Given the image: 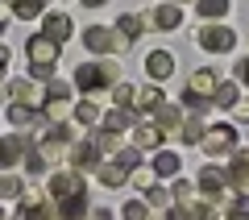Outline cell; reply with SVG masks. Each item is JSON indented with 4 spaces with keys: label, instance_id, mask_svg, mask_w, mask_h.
Segmentation results:
<instances>
[{
    "label": "cell",
    "instance_id": "1",
    "mask_svg": "<svg viewBox=\"0 0 249 220\" xmlns=\"http://www.w3.org/2000/svg\"><path fill=\"white\" fill-rule=\"evenodd\" d=\"M25 54H29V71H34V79H50L54 75V62H58V42L46 34H34L25 42Z\"/></svg>",
    "mask_w": 249,
    "mask_h": 220
},
{
    "label": "cell",
    "instance_id": "2",
    "mask_svg": "<svg viewBox=\"0 0 249 220\" xmlns=\"http://www.w3.org/2000/svg\"><path fill=\"white\" fill-rule=\"evenodd\" d=\"M116 75H121L116 62H79L75 83H79L83 92H104V88H116Z\"/></svg>",
    "mask_w": 249,
    "mask_h": 220
},
{
    "label": "cell",
    "instance_id": "3",
    "mask_svg": "<svg viewBox=\"0 0 249 220\" xmlns=\"http://www.w3.org/2000/svg\"><path fill=\"white\" fill-rule=\"evenodd\" d=\"M196 42L204 46V50L224 54V50H232V46H237V34H232L229 25H199V29H196Z\"/></svg>",
    "mask_w": 249,
    "mask_h": 220
},
{
    "label": "cell",
    "instance_id": "4",
    "mask_svg": "<svg viewBox=\"0 0 249 220\" xmlns=\"http://www.w3.org/2000/svg\"><path fill=\"white\" fill-rule=\"evenodd\" d=\"M21 216L25 220H58V208L50 203V191H25L21 195Z\"/></svg>",
    "mask_w": 249,
    "mask_h": 220
},
{
    "label": "cell",
    "instance_id": "5",
    "mask_svg": "<svg viewBox=\"0 0 249 220\" xmlns=\"http://www.w3.org/2000/svg\"><path fill=\"white\" fill-rule=\"evenodd\" d=\"M83 46H88L91 54H121L124 42L116 37V29H104V25H91L88 34H83Z\"/></svg>",
    "mask_w": 249,
    "mask_h": 220
},
{
    "label": "cell",
    "instance_id": "6",
    "mask_svg": "<svg viewBox=\"0 0 249 220\" xmlns=\"http://www.w3.org/2000/svg\"><path fill=\"white\" fill-rule=\"evenodd\" d=\"M204 154H232L237 150V129L232 125H216V129H208L204 133Z\"/></svg>",
    "mask_w": 249,
    "mask_h": 220
},
{
    "label": "cell",
    "instance_id": "7",
    "mask_svg": "<svg viewBox=\"0 0 249 220\" xmlns=\"http://www.w3.org/2000/svg\"><path fill=\"white\" fill-rule=\"evenodd\" d=\"M100 146H91V141H79V146H71V166L79 170V175H96L100 170Z\"/></svg>",
    "mask_w": 249,
    "mask_h": 220
},
{
    "label": "cell",
    "instance_id": "8",
    "mask_svg": "<svg viewBox=\"0 0 249 220\" xmlns=\"http://www.w3.org/2000/svg\"><path fill=\"white\" fill-rule=\"evenodd\" d=\"M13 100L25 104V108H46V104H50V92L37 88L34 79H17V83H13Z\"/></svg>",
    "mask_w": 249,
    "mask_h": 220
},
{
    "label": "cell",
    "instance_id": "9",
    "mask_svg": "<svg viewBox=\"0 0 249 220\" xmlns=\"http://www.w3.org/2000/svg\"><path fill=\"white\" fill-rule=\"evenodd\" d=\"M83 191V175L79 170H54L50 175V200H67V195Z\"/></svg>",
    "mask_w": 249,
    "mask_h": 220
},
{
    "label": "cell",
    "instance_id": "10",
    "mask_svg": "<svg viewBox=\"0 0 249 220\" xmlns=\"http://www.w3.org/2000/svg\"><path fill=\"white\" fill-rule=\"evenodd\" d=\"M145 75H150V79H170V75H175V54L170 50H150L145 54Z\"/></svg>",
    "mask_w": 249,
    "mask_h": 220
},
{
    "label": "cell",
    "instance_id": "11",
    "mask_svg": "<svg viewBox=\"0 0 249 220\" xmlns=\"http://www.w3.org/2000/svg\"><path fill=\"white\" fill-rule=\"evenodd\" d=\"M216 88H220V83H216V71L212 67H199L196 75H191V83H187V92H196V96L212 100V104H216Z\"/></svg>",
    "mask_w": 249,
    "mask_h": 220
},
{
    "label": "cell",
    "instance_id": "12",
    "mask_svg": "<svg viewBox=\"0 0 249 220\" xmlns=\"http://www.w3.org/2000/svg\"><path fill=\"white\" fill-rule=\"evenodd\" d=\"M129 170H133V166H129V162H121V158H116V162H100L96 179H100L104 187H124V183H129Z\"/></svg>",
    "mask_w": 249,
    "mask_h": 220
},
{
    "label": "cell",
    "instance_id": "13",
    "mask_svg": "<svg viewBox=\"0 0 249 220\" xmlns=\"http://www.w3.org/2000/svg\"><path fill=\"white\" fill-rule=\"evenodd\" d=\"M25 154H29V141L25 137H4V141H0V170L17 166V158H25Z\"/></svg>",
    "mask_w": 249,
    "mask_h": 220
},
{
    "label": "cell",
    "instance_id": "14",
    "mask_svg": "<svg viewBox=\"0 0 249 220\" xmlns=\"http://www.w3.org/2000/svg\"><path fill=\"white\" fill-rule=\"evenodd\" d=\"M178 21H183V9H178V4H158V9L150 13V25L162 29V34H166V29H178Z\"/></svg>",
    "mask_w": 249,
    "mask_h": 220
},
{
    "label": "cell",
    "instance_id": "15",
    "mask_svg": "<svg viewBox=\"0 0 249 220\" xmlns=\"http://www.w3.org/2000/svg\"><path fill=\"white\" fill-rule=\"evenodd\" d=\"M162 137H166L162 125H137V129H133V146H137V150H158Z\"/></svg>",
    "mask_w": 249,
    "mask_h": 220
},
{
    "label": "cell",
    "instance_id": "16",
    "mask_svg": "<svg viewBox=\"0 0 249 220\" xmlns=\"http://www.w3.org/2000/svg\"><path fill=\"white\" fill-rule=\"evenodd\" d=\"M42 34L46 37H54V42H67V37H71V17H62V13H50V17L42 21Z\"/></svg>",
    "mask_w": 249,
    "mask_h": 220
},
{
    "label": "cell",
    "instance_id": "17",
    "mask_svg": "<svg viewBox=\"0 0 249 220\" xmlns=\"http://www.w3.org/2000/svg\"><path fill=\"white\" fill-rule=\"evenodd\" d=\"M83 212H88V195H83V191L58 200V220H83Z\"/></svg>",
    "mask_w": 249,
    "mask_h": 220
},
{
    "label": "cell",
    "instance_id": "18",
    "mask_svg": "<svg viewBox=\"0 0 249 220\" xmlns=\"http://www.w3.org/2000/svg\"><path fill=\"white\" fill-rule=\"evenodd\" d=\"M229 179H232V187H249V154H245V150H232Z\"/></svg>",
    "mask_w": 249,
    "mask_h": 220
},
{
    "label": "cell",
    "instance_id": "19",
    "mask_svg": "<svg viewBox=\"0 0 249 220\" xmlns=\"http://www.w3.org/2000/svg\"><path fill=\"white\" fill-rule=\"evenodd\" d=\"M116 29H121V34H116V37H121V42L129 46V42H133V37H137V34H142V29H145V21L137 17V13H124V17L116 21Z\"/></svg>",
    "mask_w": 249,
    "mask_h": 220
},
{
    "label": "cell",
    "instance_id": "20",
    "mask_svg": "<svg viewBox=\"0 0 249 220\" xmlns=\"http://www.w3.org/2000/svg\"><path fill=\"white\" fill-rule=\"evenodd\" d=\"M162 104V92L158 88H133V108L137 112H150V108Z\"/></svg>",
    "mask_w": 249,
    "mask_h": 220
},
{
    "label": "cell",
    "instance_id": "21",
    "mask_svg": "<svg viewBox=\"0 0 249 220\" xmlns=\"http://www.w3.org/2000/svg\"><path fill=\"white\" fill-rule=\"evenodd\" d=\"M178 170H183V158H178V154H158V158H154V175L170 179V175H178Z\"/></svg>",
    "mask_w": 249,
    "mask_h": 220
},
{
    "label": "cell",
    "instance_id": "22",
    "mask_svg": "<svg viewBox=\"0 0 249 220\" xmlns=\"http://www.w3.org/2000/svg\"><path fill=\"white\" fill-rule=\"evenodd\" d=\"M178 116H183V104H158V116L154 121L170 133V129H178Z\"/></svg>",
    "mask_w": 249,
    "mask_h": 220
},
{
    "label": "cell",
    "instance_id": "23",
    "mask_svg": "<svg viewBox=\"0 0 249 220\" xmlns=\"http://www.w3.org/2000/svg\"><path fill=\"white\" fill-rule=\"evenodd\" d=\"M104 129H112V133H121V129H133V112H129V108H112V112L104 116Z\"/></svg>",
    "mask_w": 249,
    "mask_h": 220
},
{
    "label": "cell",
    "instance_id": "24",
    "mask_svg": "<svg viewBox=\"0 0 249 220\" xmlns=\"http://www.w3.org/2000/svg\"><path fill=\"white\" fill-rule=\"evenodd\" d=\"M42 9H46V0H13V13H17L21 21H34V17H42Z\"/></svg>",
    "mask_w": 249,
    "mask_h": 220
},
{
    "label": "cell",
    "instance_id": "25",
    "mask_svg": "<svg viewBox=\"0 0 249 220\" xmlns=\"http://www.w3.org/2000/svg\"><path fill=\"white\" fill-rule=\"evenodd\" d=\"M25 195V183L17 175H0V200H21Z\"/></svg>",
    "mask_w": 249,
    "mask_h": 220
},
{
    "label": "cell",
    "instance_id": "26",
    "mask_svg": "<svg viewBox=\"0 0 249 220\" xmlns=\"http://www.w3.org/2000/svg\"><path fill=\"white\" fill-rule=\"evenodd\" d=\"M34 112H37V108H25V104H17V100H13V104H9V121H13V129H29Z\"/></svg>",
    "mask_w": 249,
    "mask_h": 220
},
{
    "label": "cell",
    "instance_id": "27",
    "mask_svg": "<svg viewBox=\"0 0 249 220\" xmlns=\"http://www.w3.org/2000/svg\"><path fill=\"white\" fill-rule=\"evenodd\" d=\"M75 121H79V125H96L100 121V108L91 104V100H79V104H75Z\"/></svg>",
    "mask_w": 249,
    "mask_h": 220
},
{
    "label": "cell",
    "instance_id": "28",
    "mask_svg": "<svg viewBox=\"0 0 249 220\" xmlns=\"http://www.w3.org/2000/svg\"><path fill=\"white\" fill-rule=\"evenodd\" d=\"M145 200H150V208H170L175 195H170L166 187H145Z\"/></svg>",
    "mask_w": 249,
    "mask_h": 220
},
{
    "label": "cell",
    "instance_id": "29",
    "mask_svg": "<svg viewBox=\"0 0 249 220\" xmlns=\"http://www.w3.org/2000/svg\"><path fill=\"white\" fill-rule=\"evenodd\" d=\"M224 13H229V0H199V17H224Z\"/></svg>",
    "mask_w": 249,
    "mask_h": 220
},
{
    "label": "cell",
    "instance_id": "30",
    "mask_svg": "<svg viewBox=\"0 0 249 220\" xmlns=\"http://www.w3.org/2000/svg\"><path fill=\"white\" fill-rule=\"evenodd\" d=\"M216 104L220 108H237V83H220V88H216Z\"/></svg>",
    "mask_w": 249,
    "mask_h": 220
},
{
    "label": "cell",
    "instance_id": "31",
    "mask_svg": "<svg viewBox=\"0 0 249 220\" xmlns=\"http://www.w3.org/2000/svg\"><path fill=\"white\" fill-rule=\"evenodd\" d=\"M112 100H116V108H133V83H116Z\"/></svg>",
    "mask_w": 249,
    "mask_h": 220
},
{
    "label": "cell",
    "instance_id": "32",
    "mask_svg": "<svg viewBox=\"0 0 249 220\" xmlns=\"http://www.w3.org/2000/svg\"><path fill=\"white\" fill-rule=\"evenodd\" d=\"M121 216H124V220H150V208H145L142 200H129V203H124V212H121Z\"/></svg>",
    "mask_w": 249,
    "mask_h": 220
},
{
    "label": "cell",
    "instance_id": "33",
    "mask_svg": "<svg viewBox=\"0 0 249 220\" xmlns=\"http://www.w3.org/2000/svg\"><path fill=\"white\" fill-rule=\"evenodd\" d=\"M224 212H229V216H249V195H232V200L229 203H224Z\"/></svg>",
    "mask_w": 249,
    "mask_h": 220
},
{
    "label": "cell",
    "instance_id": "34",
    "mask_svg": "<svg viewBox=\"0 0 249 220\" xmlns=\"http://www.w3.org/2000/svg\"><path fill=\"white\" fill-rule=\"evenodd\" d=\"M129 183H133V187H142V191H145V187H154V183H150V170H145L142 162H137V166L129 170Z\"/></svg>",
    "mask_w": 249,
    "mask_h": 220
},
{
    "label": "cell",
    "instance_id": "35",
    "mask_svg": "<svg viewBox=\"0 0 249 220\" xmlns=\"http://www.w3.org/2000/svg\"><path fill=\"white\" fill-rule=\"evenodd\" d=\"M204 125H199V121H191V125H183V141H204Z\"/></svg>",
    "mask_w": 249,
    "mask_h": 220
},
{
    "label": "cell",
    "instance_id": "36",
    "mask_svg": "<svg viewBox=\"0 0 249 220\" xmlns=\"http://www.w3.org/2000/svg\"><path fill=\"white\" fill-rule=\"evenodd\" d=\"M237 79H241V83H249V58H241V62H237Z\"/></svg>",
    "mask_w": 249,
    "mask_h": 220
},
{
    "label": "cell",
    "instance_id": "37",
    "mask_svg": "<svg viewBox=\"0 0 249 220\" xmlns=\"http://www.w3.org/2000/svg\"><path fill=\"white\" fill-rule=\"evenodd\" d=\"M237 121H249V100H237Z\"/></svg>",
    "mask_w": 249,
    "mask_h": 220
},
{
    "label": "cell",
    "instance_id": "38",
    "mask_svg": "<svg viewBox=\"0 0 249 220\" xmlns=\"http://www.w3.org/2000/svg\"><path fill=\"white\" fill-rule=\"evenodd\" d=\"M88 220H112V212H108V208H91Z\"/></svg>",
    "mask_w": 249,
    "mask_h": 220
},
{
    "label": "cell",
    "instance_id": "39",
    "mask_svg": "<svg viewBox=\"0 0 249 220\" xmlns=\"http://www.w3.org/2000/svg\"><path fill=\"white\" fill-rule=\"evenodd\" d=\"M4 67H9V50L0 46V83H4Z\"/></svg>",
    "mask_w": 249,
    "mask_h": 220
},
{
    "label": "cell",
    "instance_id": "40",
    "mask_svg": "<svg viewBox=\"0 0 249 220\" xmlns=\"http://www.w3.org/2000/svg\"><path fill=\"white\" fill-rule=\"evenodd\" d=\"M9 13H13V4H9V0H0V25L9 21Z\"/></svg>",
    "mask_w": 249,
    "mask_h": 220
},
{
    "label": "cell",
    "instance_id": "41",
    "mask_svg": "<svg viewBox=\"0 0 249 220\" xmlns=\"http://www.w3.org/2000/svg\"><path fill=\"white\" fill-rule=\"evenodd\" d=\"M83 4H88V9H100V4H104V0H83Z\"/></svg>",
    "mask_w": 249,
    "mask_h": 220
},
{
    "label": "cell",
    "instance_id": "42",
    "mask_svg": "<svg viewBox=\"0 0 249 220\" xmlns=\"http://www.w3.org/2000/svg\"><path fill=\"white\" fill-rule=\"evenodd\" d=\"M0 34H4V25H0Z\"/></svg>",
    "mask_w": 249,
    "mask_h": 220
},
{
    "label": "cell",
    "instance_id": "43",
    "mask_svg": "<svg viewBox=\"0 0 249 220\" xmlns=\"http://www.w3.org/2000/svg\"><path fill=\"white\" fill-rule=\"evenodd\" d=\"M0 220H4V212H0Z\"/></svg>",
    "mask_w": 249,
    "mask_h": 220
}]
</instances>
